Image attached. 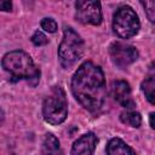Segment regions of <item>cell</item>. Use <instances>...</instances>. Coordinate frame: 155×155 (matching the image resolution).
Returning <instances> with one entry per match:
<instances>
[{"label": "cell", "mask_w": 155, "mask_h": 155, "mask_svg": "<svg viewBox=\"0 0 155 155\" xmlns=\"http://www.w3.org/2000/svg\"><path fill=\"white\" fill-rule=\"evenodd\" d=\"M4 120H5V114H4V110H2L1 108H0V126L2 125Z\"/></svg>", "instance_id": "19"}, {"label": "cell", "mask_w": 155, "mask_h": 155, "mask_svg": "<svg viewBox=\"0 0 155 155\" xmlns=\"http://www.w3.org/2000/svg\"><path fill=\"white\" fill-rule=\"evenodd\" d=\"M107 155H136V153L122 139L111 138L107 144Z\"/></svg>", "instance_id": "10"}, {"label": "cell", "mask_w": 155, "mask_h": 155, "mask_svg": "<svg viewBox=\"0 0 155 155\" xmlns=\"http://www.w3.org/2000/svg\"><path fill=\"white\" fill-rule=\"evenodd\" d=\"M41 155H63V151L59 145V140L52 133L45 134L41 148Z\"/></svg>", "instance_id": "11"}, {"label": "cell", "mask_w": 155, "mask_h": 155, "mask_svg": "<svg viewBox=\"0 0 155 155\" xmlns=\"http://www.w3.org/2000/svg\"><path fill=\"white\" fill-rule=\"evenodd\" d=\"M120 120L122 124L128 125V126L134 127V128H138L142 125V116L136 110H127L126 109L125 111H122L120 114Z\"/></svg>", "instance_id": "12"}, {"label": "cell", "mask_w": 155, "mask_h": 155, "mask_svg": "<svg viewBox=\"0 0 155 155\" xmlns=\"http://www.w3.org/2000/svg\"><path fill=\"white\" fill-rule=\"evenodd\" d=\"M154 90H155V75L151 73L142 82V91L144 92V94L150 104H154Z\"/></svg>", "instance_id": "13"}, {"label": "cell", "mask_w": 155, "mask_h": 155, "mask_svg": "<svg viewBox=\"0 0 155 155\" xmlns=\"http://www.w3.org/2000/svg\"><path fill=\"white\" fill-rule=\"evenodd\" d=\"M40 25H41V28H42L45 31H47V33H56V31H57V23H56V21H54L53 18H51V17H45V18H42Z\"/></svg>", "instance_id": "14"}, {"label": "cell", "mask_w": 155, "mask_h": 155, "mask_svg": "<svg viewBox=\"0 0 155 155\" xmlns=\"http://www.w3.org/2000/svg\"><path fill=\"white\" fill-rule=\"evenodd\" d=\"M145 10V15L149 18L150 22H154L155 19V2L154 1H142L140 2Z\"/></svg>", "instance_id": "15"}, {"label": "cell", "mask_w": 155, "mask_h": 155, "mask_svg": "<svg viewBox=\"0 0 155 155\" xmlns=\"http://www.w3.org/2000/svg\"><path fill=\"white\" fill-rule=\"evenodd\" d=\"M97 143V136L93 132H87L74 142L70 155H93Z\"/></svg>", "instance_id": "9"}, {"label": "cell", "mask_w": 155, "mask_h": 155, "mask_svg": "<svg viewBox=\"0 0 155 155\" xmlns=\"http://www.w3.org/2000/svg\"><path fill=\"white\" fill-rule=\"evenodd\" d=\"M68 115V102L65 92L59 86H53L52 93L47 96L42 103L44 120L51 125L62 124Z\"/></svg>", "instance_id": "4"}, {"label": "cell", "mask_w": 155, "mask_h": 155, "mask_svg": "<svg viewBox=\"0 0 155 155\" xmlns=\"http://www.w3.org/2000/svg\"><path fill=\"white\" fill-rule=\"evenodd\" d=\"M12 10V4L11 1H0V11H11Z\"/></svg>", "instance_id": "17"}, {"label": "cell", "mask_w": 155, "mask_h": 155, "mask_svg": "<svg viewBox=\"0 0 155 155\" xmlns=\"http://www.w3.org/2000/svg\"><path fill=\"white\" fill-rule=\"evenodd\" d=\"M139 18L131 6L124 5L116 10L113 17V30L119 38L130 39L139 31Z\"/></svg>", "instance_id": "5"}, {"label": "cell", "mask_w": 155, "mask_h": 155, "mask_svg": "<svg viewBox=\"0 0 155 155\" xmlns=\"http://www.w3.org/2000/svg\"><path fill=\"white\" fill-rule=\"evenodd\" d=\"M111 93L114 99L127 110H133L136 107L134 101L131 97V87L125 80H116L111 85Z\"/></svg>", "instance_id": "8"}, {"label": "cell", "mask_w": 155, "mask_h": 155, "mask_svg": "<svg viewBox=\"0 0 155 155\" xmlns=\"http://www.w3.org/2000/svg\"><path fill=\"white\" fill-rule=\"evenodd\" d=\"M84 53V40L71 28L65 25L63 29V39L58 46V59L63 68L73 67Z\"/></svg>", "instance_id": "3"}, {"label": "cell", "mask_w": 155, "mask_h": 155, "mask_svg": "<svg viewBox=\"0 0 155 155\" xmlns=\"http://www.w3.org/2000/svg\"><path fill=\"white\" fill-rule=\"evenodd\" d=\"M2 68L10 73L12 81L27 80L31 86H36L40 80V69L33 58L22 50L7 52L1 61Z\"/></svg>", "instance_id": "2"}, {"label": "cell", "mask_w": 155, "mask_h": 155, "mask_svg": "<svg viewBox=\"0 0 155 155\" xmlns=\"http://www.w3.org/2000/svg\"><path fill=\"white\" fill-rule=\"evenodd\" d=\"M109 54L113 63L119 68H126L138 58V51L134 46L120 41L113 42L109 47Z\"/></svg>", "instance_id": "7"}, {"label": "cell", "mask_w": 155, "mask_h": 155, "mask_svg": "<svg viewBox=\"0 0 155 155\" xmlns=\"http://www.w3.org/2000/svg\"><path fill=\"white\" fill-rule=\"evenodd\" d=\"M71 92L86 110L98 113L103 108L107 97L105 78L102 68L91 61L84 62L71 79Z\"/></svg>", "instance_id": "1"}, {"label": "cell", "mask_w": 155, "mask_h": 155, "mask_svg": "<svg viewBox=\"0 0 155 155\" xmlns=\"http://www.w3.org/2000/svg\"><path fill=\"white\" fill-rule=\"evenodd\" d=\"M76 19L82 24H92L99 25L102 23V8L99 1H90V0H79L75 2Z\"/></svg>", "instance_id": "6"}, {"label": "cell", "mask_w": 155, "mask_h": 155, "mask_svg": "<svg viewBox=\"0 0 155 155\" xmlns=\"http://www.w3.org/2000/svg\"><path fill=\"white\" fill-rule=\"evenodd\" d=\"M30 40H31V42L35 46H42V45H46L48 42V39L46 38V35L42 31H40V30H36L33 34V36H31Z\"/></svg>", "instance_id": "16"}, {"label": "cell", "mask_w": 155, "mask_h": 155, "mask_svg": "<svg viewBox=\"0 0 155 155\" xmlns=\"http://www.w3.org/2000/svg\"><path fill=\"white\" fill-rule=\"evenodd\" d=\"M154 115H155L154 113H150V114H149V124H150V127H151L153 130L155 128V125H154Z\"/></svg>", "instance_id": "18"}]
</instances>
